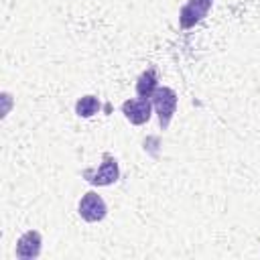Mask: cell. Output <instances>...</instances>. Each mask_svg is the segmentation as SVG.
<instances>
[{"label": "cell", "instance_id": "obj_2", "mask_svg": "<svg viewBox=\"0 0 260 260\" xmlns=\"http://www.w3.org/2000/svg\"><path fill=\"white\" fill-rule=\"evenodd\" d=\"M150 102H152V108H154L156 114H158V124H160V128L167 130L169 124H171V120H173V116H175L177 102H179L175 89L165 87V85H162V87H156V91L152 93Z\"/></svg>", "mask_w": 260, "mask_h": 260}, {"label": "cell", "instance_id": "obj_5", "mask_svg": "<svg viewBox=\"0 0 260 260\" xmlns=\"http://www.w3.org/2000/svg\"><path fill=\"white\" fill-rule=\"evenodd\" d=\"M150 112H152L150 98H134V100H126L122 104V114L134 126H140V124L148 122L150 120Z\"/></svg>", "mask_w": 260, "mask_h": 260}, {"label": "cell", "instance_id": "obj_3", "mask_svg": "<svg viewBox=\"0 0 260 260\" xmlns=\"http://www.w3.org/2000/svg\"><path fill=\"white\" fill-rule=\"evenodd\" d=\"M77 211L81 215V219L89 221V223H95V221H102L108 213V205L106 201L102 199V195H98L95 191H87L81 199H79V205H77Z\"/></svg>", "mask_w": 260, "mask_h": 260}, {"label": "cell", "instance_id": "obj_7", "mask_svg": "<svg viewBox=\"0 0 260 260\" xmlns=\"http://www.w3.org/2000/svg\"><path fill=\"white\" fill-rule=\"evenodd\" d=\"M156 87H158V71H156V67H148L136 79V93H138V98H152Z\"/></svg>", "mask_w": 260, "mask_h": 260}, {"label": "cell", "instance_id": "obj_8", "mask_svg": "<svg viewBox=\"0 0 260 260\" xmlns=\"http://www.w3.org/2000/svg\"><path fill=\"white\" fill-rule=\"evenodd\" d=\"M100 108H102V104H100V100L95 95H83L75 104V114L79 118H91L93 114L100 112Z\"/></svg>", "mask_w": 260, "mask_h": 260}, {"label": "cell", "instance_id": "obj_4", "mask_svg": "<svg viewBox=\"0 0 260 260\" xmlns=\"http://www.w3.org/2000/svg\"><path fill=\"white\" fill-rule=\"evenodd\" d=\"M211 4L213 0H187V4H183V8L179 10V26L181 28L195 26L199 20L207 16V12L211 10Z\"/></svg>", "mask_w": 260, "mask_h": 260}, {"label": "cell", "instance_id": "obj_1", "mask_svg": "<svg viewBox=\"0 0 260 260\" xmlns=\"http://www.w3.org/2000/svg\"><path fill=\"white\" fill-rule=\"evenodd\" d=\"M83 179L91 185H98V187H108V185H114L118 179H120V167H118V160L110 154V152H104L102 156V165L98 169H85L83 171Z\"/></svg>", "mask_w": 260, "mask_h": 260}, {"label": "cell", "instance_id": "obj_6", "mask_svg": "<svg viewBox=\"0 0 260 260\" xmlns=\"http://www.w3.org/2000/svg\"><path fill=\"white\" fill-rule=\"evenodd\" d=\"M41 244H43V240H41V234L37 230L24 232L16 242V258H20V260L37 258L41 254Z\"/></svg>", "mask_w": 260, "mask_h": 260}]
</instances>
